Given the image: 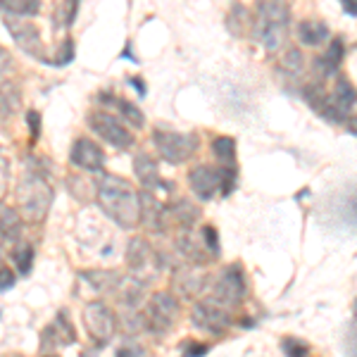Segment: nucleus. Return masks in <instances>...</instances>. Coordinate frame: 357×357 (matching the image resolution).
I'll use <instances>...</instances> for the list:
<instances>
[{
	"instance_id": "nucleus-25",
	"label": "nucleus",
	"mask_w": 357,
	"mask_h": 357,
	"mask_svg": "<svg viewBox=\"0 0 357 357\" xmlns=\"http://www.w3.org/2000/svg\"><path fill=\"white\" fill-rule=\"evenodd\" d=\"M303 72H305V57L301 50H289L286 53V57L281 60V74H284V79H298V77H303Z\"/></svg>"
},
{
	"instance_id": "nucleus-1",
	"label": "nucleus",
	"mask_w": 357,
	"mask_h": 357,
	"mask_svg": "<svg viewBox=\"0 0 357 357\" xmlns=\"http://www.w3.org/2000/svg\"><path fill=\"white\" fill-rule=\"evenodd\" d=\"M96 198L100 210L117 227L126 229V231L138 227V222H141V200H138V191L134 188V183L126 181L124 176L102 174L96 186Z\"/></svg>"
},
{
	"instance_id": "nucleus-10",
	"label": "nucleus",
	"mask_w": 357,
	"mask_h": 357,
	"mask_svg": "<svg viewBox=\"0 0 357 357\" xmlns=\"http://www.w3.org/2000/svg\"><path fill=\"white\" fill-rule=\"evenodd\" d=\"M191 321L198 331L210 333V336H222V333H227L229 326H231V312L224 310L222 305H217L205 298V301L193 305Z\"/></svg>"
},
{
	"instance_id": "nucleus-9",
	"label": "nucleus",
	"mask_w": 357,
	"mask_h": 357,
	"mask_svg": "<svg viewBox=\"0 0 357 357\" xmlns=\"http://www.w3.org/2000/svg\"><path fill=\"white\" fill-rule=\"evenodd\" d=\"M86 122H89V129L93 131L96 136H100L102 141L110 143L112 148L126 151V148H131V143H134V136H131V131L126 129V124L119 117H114V114L91 112Z\"/></svg>"
},
{
	"instance_id": "nucleus-13",
	"label": "nucleus",
	"mask_w": 357,
	"mask_h": 357,
	"mask_svg": "<svg viewBox=\"0 0 357 357\" xmlns=\"http://www.w3.org/2000/svg\"><path fill=\"white\" fill-rule=\"evenodd\" d=\"M69 160L84 172H102V167H105V153L91 138H77L69 148Z\"/></svg>"
},
{
	"instance_id": "nucleus-3",
	"label": "nucleus",
	"mask_w": 357,
	"mask_h": 357,
	"mask_svg": "<svg viewBox=\"0 0 357 357\" xmlns=\"http://www.w3.org/2000/svg\"><path fill=\"white\" fill-rule=\"evenodd\" d=\"M53 200H55L53 186L41 174L29 172V174L22 176L20 186H17V205H20L17 215L22 220L29 224H41L48 217Z\"/></svg>"
},
{
	"instance_id": "nucleus-32",
	"label": "nucleus",
	"mask_w": 357,
	"mask_h": 357,
	"mask_svg": "<svg viewBox=\"0 0 357 357\" xmlns=\"http://www.w3.org/2000/svg\"><path fill=\"white\" fill-rule=\"evenodd\" d=\"M200 234H203V241L207 245V250L212 252V257H220V236H217V229L215 227H203L200 229Z\"/></svg>"
},
{
	"instance_id": "nucleus-40",
	"label": "nucleus",
	"mask_w": 357,
	"mask_h": 357,
	"mask_svg": "<svg viewBox=\"0 0 357 357\" xmlns=\"http://www.w3.org/2000/svg\"><path fill=\"white\" fill-rule=\"evenodd\" d=\"M343 10H345V13H348L350 17H355L357 13H355V5H353V0H345V3H343Z\"/></svg>"
},
{
	"instance_id": "nucleus-28",
	"label": "nucleus",
	"mask_w": 357,
	"mask_h": 357,
	"mask_svg": "<svg viewBox=\"0 0 357 357\" xmlns=\"http://www.w3.org/2000/svg\"><path fill=\"white\" fill-rule=\"evenodd\" d=\"M79 13V3L77 0H69V3H57L55 5V15H53V20H55V26L57 29H69L72 26V22H74V17H77Z\"/></svg>"
},
{
	"instance_id": "nucleus-30",
	"label": "nucleus",
	"mask_w": 357,
	"mask_h": 357,
	"mask_svg": "<svg viewBox=\"0 0 357 357\" xmlns=\"http://www.w3.org/2000/svg\"><path fill=\"white\" fill-rule=\"evenodd\" d=\"M10 174H13V165H10L8 151H5V148H0V195L8 191Z\"/></svg>"
},
{
	"instance_id": "nucleus-33",
	"label": "nucleus",
	"mask_w": 357,
	"mask_h": 357,
	"mask_svg": "<svg viewBox=\"0 0 357 357\" xmlns=\"http://www.w3.org/2000/svg\"><path fill=\"white\" fill-rule=\"evenodd\" d=\"M74 60V43H72V38H65V48H60L57 50V57H55V62L53 65H69V62Z\"/></svg>"
},
{
	"instance_id": "nucleus-39",
	"label": "nucleus",
	"mask_w": 357,
	"mask_h": 357,
	"mask_svg": "<svg viewBox=\"0 0 357 357\" xmlns=\"http://www.w3.org/2000/svg\"><path fill=\"white\" fill-rule=\"evenodd\" d=\"M348 333H350V338H348V355L355 357V321H350Z\"/></svg>"
},
{
	"instance_id": "nucleus-31",
	"label": "nucleus",
	"mask_w": 357,
	"mask_h": 357,
	"mask_svg": "<svg viewBox=\"0 0 357 357\" xmlns=\"http://www.w3.org/2000/svg\"><path fill=\"white\" fill-rule=\"evenodd\" d=\"M284 353L286 357H307L310 345L298 341V338H284Z\"/></svg>"
},
{
	"instance_id": "nucleus-17",
	"label": "nucleus",
	"mask_w": 357,
	"mask_h": 357,
	"mask_svg": "<svg viewBox=\"0 0 357 357\" xmlns=\"http://www.w3.org/2000/svg\"><path fill=\"white\" fill-rule=\"evenodd\" d=\"M343 57H345L343 38H333V41H329V50L314 60V72H317L314 82H324V79L333 77V74H336V69L341 67Z\"/></svg>"
},
{
	"instance_id": "nucleus-34",
	"label": "nucleus",
	"mask_w": 357,
	"mask_h": 357,
	"mask_svg": "<svg viewBox=\"0 0 357 357\" xmlns=\"http://www.w3.org/2000/svg\"><path fill=\"white\" fill-rule=\"evenodd\" d=\"M117 357H151L146 348H141L138 343H124L122 348L117 350Z\"/></svg>"
},
{
	"instance_id": "nucleus-18",
	"label": "nucleus",
	"mask_w": 357,
	"mask_h": 357,
	"mask_svg": "<svg viewBox=\"0 0 357 357\" xmlns=\"http://www.w3.org/2000/svg\"><path fill=\"white\" fill-rule=\"evenodd\" d=\"M296 33H298V41H301L305 48H319V45L329 43V38H331L329 26L319 20H303L301 24H298Z\"/></svg>"
},
{
	"instance_id": "nucleus-36",
	"label": "nucleus",
	"mask_w": 357,
	"mask_h": 357,
	"mask_svg": "<svg viewBox=\"0 0 357 357\" xmlns=\"http://www.w3.org/2000/svg\"><path fill=\"white\" fill-rule=\"evenodd\" d=\"M26 124H29V131H31V138L36 141L41 136V117H38L36 110H29L26 114Z\"/></svg>"
},
{
	"instance_id": "nucleus-21",
	"label": "nucleus",
	"mask_w": 357,
	"mask_h": 357,
	"mask_svg": "<svg viewBox=\"0 0 357 357\" xmlns=\"http://www.w3.org/2000/svg\"><path fill=\"white\" fill-rule=\"evenodd\" d=\"M22 234V217L15 207L0 203V241H15Z\"/></svg>"
},
{
	"instance_id": "nucleus-41",
	"label": "nucleus",
	"mask_w": 357,
	"mask_h": 357,
	"mask_svg": "<svg viewBox=\"0 0 357 357\" xmlns=\"http://www.w3.org/2000/svg\"><path fill=\"white\" fill-rule=\"evenodd\" d=\"M45 357H53V355H45Z\"/></svg>"
},
{
	"instance_id": "nucleus-20",
	"label": "nucleus",
	"mask_w": 357,
	"mask_h": 357,
	"mask_svg": "<svg viewBox=\"0 0 357 357\" xmlns=\"http://www.w3.org/2000/svg\"><path fill=\"white\" fill-rule=\"evenodd\" d=\"M74 338H77V333L72 329V321H69L67 312H60L55 319V324H50L48 331H45L43 343H45V348H55V345L74 343Z\"/></svg>"
},
{
	"instance_id": "nucleus-22",
	"label": "nucleus",
	"mask_w": 357,
	"mask_h": 357,
	"mask_svg": "<svg viewBox=\"0 0 357 357\" xmlns=\"http://www.w3.org/2000/svg\"><path fill=\"white\" fill-rule=\"evenodd\" d=\"M167 217H172V220L176 222V227L188 231V229H193L195 222H198L200 210L193 203H188V200H178L174 207H167Z\"/></svg>"
},
{
	"instance_id": "nucleus-14",
	"label": "nucleus",
	"mask_w": 357,
	"mask_h": 357,
	"mask_svg": "<svg viewBox=\"0 0 357 357\" xmlns=\"http://www.w3.org/2000/svg\"><path fill=\"white\" fill-rule=\"evenodd\" d=\"M176 250H178V255H181L183 260L191 264V267H203V264L215 260V257H212V252L207 250V245H205V241H203V234L193 231V229L178 234Z\"/></svg>"
},
{
	"instance_id": "nucleus-12",
	"label": "nucleus",
	"mask_w": 357,
	"mask_h": 357,
	"mask_svg": "<svg viewBox=\"0 0 357 357\" xmlns=\"http://www.w3.org/2000/svg\"><path fill=\"white\" fill-rule=\"evenodd\" d=\"M188 183H191V191L198 200H212L215 195H222V174L220 167L210 165H198L188 174Z\"/></svg>"
},
{
	"instance_id": "nucleus-2",
	"label": "nucleus",
	"mask_w": 357,
	"mask_h": 357,
	"mask_svg": "<svg viewBox=\"0 0 357 357\" xmlns=\"http://www.w3.org/2000/svg\"><path fill=\"white\" fill-rule=\"evenodd\" d=\"M291 24V5L286 3H260L255 10V20H252V33L255 41L267 48L269 53L284 45L286 33Z\"/></svg>"
},
{
	"instance_id": "nucleus-16",
	"label": "nucleus",
	"mask_w": 357,
	"mask_h": 357,
	"mask_svg": "<svg viewBox=\"0 0 357 357\" xmlns=\"http://www.w3.org/2000/svg\"><path fill=\"white\" fill-rule=\"evenodd\" d=\"M138 200H141V224L148 227L151 231H165L167 227V205L158 195L153 193H138Z\"/></svg>"
},
{
	"instance_id": "nucleus-7",
	"label": "nucleus",
	"mask_w": 357,
	"mask_h": 357,
	"mask_svg": "<svg viewBox=\"0 0 357 357\" xmlns=\"http://www.w3.org/2000/svg\"><path fill=\"white\" fill-rule=\"evenodd\" d=\"M126 267L131 272V279L141 284H151L155 276L160 274V255L158 250L148 243L146 238L136 236L126 245Z\"/></svg>"
},
{
	"instance_id": "nucleus-37",
	"label": "nucleus",
	"mask_w": 357,
	"mask_h": 357,
	"mask_svg": "<svg viewBox=\"0 0 357 357\" xmlns=\"http://www.w3.org/2000/svg\"><path fill=\"white\" fill-rule=\"evenodd\" d=\"M10 65H13V57H10V53L5 48H0V79L5 77V72L10 69Z\"/></svg>"
},
{
	"instance_id": "nucleus-24",
	"label": "nucleus",
	"mask_w": 357,
	"mask_h": 357,
	"mask_svg": "<svg viewBox=\"0 0 357 357\" xmlns=\"http://www.w3.org/2000/svg\"><path fill=\"white\" fill-rule=\"evenodd\" d=\"M212 153H215L222 167H231L236 160V141L231 136H217L212 141Z\"/></svg>"
},
{
	"instance_id": "nucleus-19",
	"label": "nucleus",
	"mask_w": 357,
	"mask_h": 357,
	"mask_svg": "<svg viewBox=\"0 0 357 357\" xmlns=\"http://www.w3.org/2000/svg\"><path fill=\"white\" fill-rule=\"evenodd\" d=\"M207 281H210L207 274L200 272L198 267H188L183 272H178V276H174V286L183 298H193L198 293H203L207 289Z\"/></svg>"
},
{
	"instance_id": "nucleus-15",
	"label": "nucleus",
	"mask_w": 357,
	"mask_h": 357,
	"mask_svg": "<svg viewBox=\"0 0 357 357\" xmlns=\"http://www.w3.org/2000/svg\"><path fill=\"white\" fill-rule=\"evenodd\" d=\"M134 172L141 181L143 191L146 193H160V188H172V183H165L162 176H160V169H158V162L151 158L148 153H138L134 158Z\"/></svg>"
},
{
	"instance_id": "nucleus-6",
	"label": "nucleus",
	"mask_w": 357,
	"mask_h": 357,
	"mask_svg": "<svg viewBox=\"0 0 357 357\" xmlns=\"http://www.w3.org/2000/svg\"><path fill=\"white\" fill-rule=\"evenodd\" d=\"M207 301L222 305L224 310H231L245 298V276L241 272L238 264L224 267L220 274L215 276L212 284H207Z\"/></svg>"
},
{
	"instance_id": "nucleus-5",
	"label": "nucleus",
	"mask_w": 357,
	"mask_h": 357,
	"mask_svg": "<svg viewBox=\"0 0 357 357\" xmlns=\"http://www.w3.org/2000/svg\"><path fill=\"white\" fill-rule=\"evenodd\" d=\"M153 143L158 148V155L169 165H183L198 153V136L195 134H181V131H167L155 129Z\"/></svg>"
},
{
	"instance_id": "nucleus-11",
	"label": "nucleus",
	"mask_w": 357,
	"mask_h": 357,
	"mask_svg": "<svg viewBox=\"0 0 357 357\" xmlns=\"http://www.w3.org/2000/svg\"><path fill=\"white\" fill-rule=\"evenodd\" d=\"M5 26H8L10 36L15 38V43L24 50L26 55L36 57L38 62H48L43 55V38H41V31L31 24V22H24V20H15V17H8L5 20Z\"/></svg>"
},
{
	"instance_id": "nucleus-8",
	"label": "nucleus",
	"mask_w": 357,
	"mask_h": 357,
	"mask_svg": "<svg viewBox=\"0 0 357 357\" xmlns=\"http://www.w3.org/2000/svg\"><path fill=\"white\" fill-rule=\"evenodd\" d=\"M84 326L89 331V336L93 338V343L107 345L117 333V317H114L110 305L102 301H93L84 307Z\"/></svg>"
},
{
	"instance_id": "nucleus-23",
	"label": "nucleus",
	"mask_w": 357,
	"mask_h": 357,
	"mask_svg": "<svg viewBox=\"0 0 357 357\" xmlns=\"http://www.w3.org/2000/svg\"><path fill=\"white\" fill-rule=\"evenodd\" d=\"M0 10H5L10 17H22V20H26V17H33L41 13V3L38 0H0Z\"/></svg>"
},
{
	"instance_id": "nucleus-38",
	"label": "nucleus",
	"mask_w": 357,
	"mask_h": 357,
	"mask_svg": "<svg viewBox=\"0 0 357 357\" xmlns=\"http://www.w3.org/2000/svg\"><path fill=\"white\" fill-rule=\"evenodd\" d=\"M207 353V345L205 343H188V353L183 357H203Z\"/></svg>"
},
{
	"instance_id": "nucleus-4",
	"label": "nucleus",
	"mask_w": 357,
	"mask_h": 357,
	"mask_svg": "<svg viewBox=\"0 0 357 357\" xmlns=\"http://www.w3.org/2000/svg\"><path fill=\"white\" fill-rule=\"evenodd\" d=\"M178 317V301L169 291H155L141 310L143 326L155 336H165L172 331Z\"/></svg>"
},
{
	"instance_id": "nucleus-27",
	"label": "nucleus",
	"mask_w": 357,
	"mask_h": 357,
	"mask_svg": "<svg viewBox=\"0 0 357 357\" xmlns=\"http://www.w3.org/2000/svg\"><path fill=\"white\" fill-rule=\"evenodd\" d=\"M84 281H89L96 291H112L119 284V276L114 272H86L82 274Z\"/></svg>"
},
{
	"instance_id": "nucleus-35",
	"label": "nucleus",
	"mask_w": 357,
	"mask_h": 357,
	"mask_svg": "<svg viewBox=\"0 0 357 357\" xmlns=\"http://www.w3.org/2000/svg\"><path fill=\"white\" fill-rule=\"evenodd\" d=\"M15 284H17V274H15L10 267L0 264V293H3V291H10Z\"/></svg>"
},
{
	"instance_id": "nucleus-26",
	"label": "nucleus",
	"mask_w": 357,
	"mask_h": 357,
	"mask_svg": "<svg viewBox=\"0 0 357 357\" xmlns=\"http://www.w3.org/2000/svg\"><path fill=\"white\" fill-rule=\"evenodd\" d=\"M114 105H117L119 117H122L124 124H131L134 129H143V126H146V117H143V112L138 110V105H134V102H129V100H124V98L114 100Z\"/></svg>"
},
{
	"instance_id": "nucleus-29",
	"label": "nucleus",
	"mask_w": 357,
	"mask_h": 357,
	"mask_svg": "<svg viewBox=\"0 0 357 357\" xmlns=\"http://www.w3.org/2000/svg\"><path fill=\"white\" fill-rule=\"evenodd\" d=\"M13 260L17 264V269H20V274H31V267H33V248L29 243H22L17 245L13 250Z\"/></svg>"
}]
</instances>
